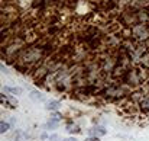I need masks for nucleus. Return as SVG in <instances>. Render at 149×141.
Wrapping results in <instances>:
<instances>
[{"label": "nucleus", "instance_id": "obj_8", "mask_svg": "<svg viewBox=\"0 0 149 141\" xmlns=\"http://www.w3.org/2000/svg\"><path fill=\"white\" fill-rule=\"evenodd\" d=\"M67 131L71 132V134H74V132H80V129H78L77 125H68V126H67Z\"/></svg>", "mask_w": 149, "mask_h": 141}, {"label": "nucleus", "instance_id": "obj_11", "mask_svg": "<svg viewBox=\"0 0 149 141\" xmlns=\"http://www.w3.org/2000/svg\"><path fill=\"white\" fill-rule=\"evenodd\" d=\"M49 141H59V137H58V135H51V137H49Z\"/></svg>", "mask_w": 149, "mask_h": 141}, {"label": "nucleus", "instance_id": "obj_13", "mask_svg": "<svg viewBox=\"0 0 149 141\" xmlns=\"http://www.w3.org/2000/svg\"><path fill=\"white\" fill-rule=\"evenodd\" d=\"M85 141H100V140H98V137H91V138H87Z\"/></svg>", "mask_w": 149, "mask_h": 141}, {"label": "nucleus", "instance_id": "obj_2", "mask_svg": "<svg viewBox=\"0 0 149 141\" xmlns=\"http://www.w3.org/2000/svg\"><path fill=\"white\" fill-rule=\"evenodd\" d=\"M0 99H2V105L6 106V108H10V109H15L18 108V100L12 96V95H0Z\"/></svg>", "mask_w": 149, "mask_h": 141}, {"label": "nucleus", "instance_id": "obj_14", "mask_svg": "<svg viewBox=\"0 0 149 141\" xmlns=\"http://www.w3.org/2000/svg\"><path fill=\"white\" fill-rule=\"evenodd\" d=\"M2 71H3V73H8V70H6V67H5L3 64H2Z\"/></svg>", "mask_w": 149, "mask_h": 141}, {"label": "nucleus", "instance_id": "obj_4", "mask_svg": "<svg viewBox=\"0 0 149 141\" xmlns=\"http://www.w3.org/2000/svg\"><path fill=\"white\" fill-rule=\"evenodd\" d=\"M3 92H5V93H12V95H16V96H18V95H22V92H23V90H22L21 87H10V86H5V87H3Z\"/></svg>", "mask_w": 149, "mask_h": 141}, {"label": "nucleus", "instance_id": "obj_5", "mask_svg": "<svg viewBox=\"0 0 149 141\" xmlns=\"http://www.w3.org/2000/svg\"><path fill=\"white\" fill-rule=\"evenodd\" d=\"M59 106H61L59 100H49V102H46V109H49V111H57V109H59Z\"/></svg>", "mask_w": 149, "mask_h": 141}, {"label": "nucleus", "instance_id": "obj_3", "mask_svg": "<svg viewBox=\"0 0 149 141\" xmlns=\"http://www.w3.org/2000/svg\"><path fill=\"white\" fill-rule=\"evenodd\" d=\"M106 132H107L106 128H104V126H100V125L93 126V128L88 129V134L93 135V137H101V135H106Z\"/></svg>", "mask_w": 149, "mask_h": 141}, {"label": "nucleus", "instance_id": "obj_7", "mask_svg": "<svg viewBox=\"0 0 149 141\" xmlns=\"http://www.w3.org/2000/svg\"><path fill=\"white\" fill-rule=\"evenodd\" d=\"M8 129H9V124H8V122H5V121H2V124H0V132L5 134Z\"/></svg>", "mask_w": 149, "mask_h": 141}, {"label": "nucleus", "instance_id": "obj_10", "mask_svg": "<svg viewBox=\"0 0 149 141\" xmlns=\"http://www.w3.org/2000/svg\"><path fill=\"white\" fill-rule=\"evenodd\" d=\"M57 125H58V122H57V121H49L46 126H48V128H55Z\"/></svg>", "mask_w": 149, "mask_h": 141}, {"label": "nucleus", "instance_id": "obj_9", "mask_svg": "<svg viewBox=\"0 0 149 141\" xmlns=\"http://www.w3.org/2000/svg\"><path fill=\"white\" fill-rule=\"evenodd\" d=\"M61 118H62V115H59V113H52L51 115V121H57L58 122Z\"/></svg>", "mask_w": 149, "mask_h": 141}, {"label": "nucleus", "instance_id": "obj_6", "mask_svg": "<svg viewBox=\"0 0 149 141\" xmlns=\"http://www.w3.org/2000/svg\"><path fill=\"white\" fill-rule=\"evenodd\" d=\"M31 97L35 99V100H45V96H44L42 93H39V92H32V93H31Z\"/></svg>", "mask_w": 149, "mask_h": 141}, {"label": "nucleus", "instance_id": "obj_12", "mask_svg": "<svg viewBox=\"0 0 149 141\" xmlns=\"http://www.w3.org/2000/svg\"><path fill=\"white\" fill-rule=\"evenodd\" d=\"M62 141H78L75 137H68V138H65V140H62Z\"/></svg>", "mask_w": 149, "mask_h": 141}, {"label": "nucleus", "instance_id": "obj_1", "mask_svg": "<svg viewBox=\"0 0 149 141\" xmlns=\"http://www.w3.org/2000/svg\"><path fill=\"white\" fill-rule=\"evenodd\" d=\"M130 29H132L133 38L137 39L139 42L149 41V25L148 24H137V25H135Z\"/></svg>", "mask_w": 149, "mask_h": 141}]
</instances>
